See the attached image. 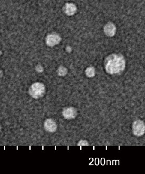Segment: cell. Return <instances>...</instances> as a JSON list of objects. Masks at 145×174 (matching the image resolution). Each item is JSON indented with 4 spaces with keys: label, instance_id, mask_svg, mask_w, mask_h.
Here are the masks:
<instances>
[{
    "label": "cell",
    "instance_id": "obj_9",
    "mask_svg": "<svg viewBox=\"0 0 145 174\" xmlns=\"http://www.w3.org/2000/svg\"><path fill=\"white\" fill-rule=\"evenodd\" d=\"M85 72L86 74V76H88V77H92L93 76H94V69L92 68H88L86 70Z\"/></svg>",
    "mask_w": 145,
    "mask_h": 174
},
{
    "label": "cell",
    "instance_id": "obj_7",
    "mask_svg": "<svg viewBox=\"0 0 145 174\" xmlns=\"http://www.w3.org/2000/svg\"><path fill=\"white\" fill-rule=\"evenodd\" d=\"M115 27L112 23H108L105 27V32L109 36H112L115 34Z\"/></svg>",
    "mask_w": 145,
    "mask_h": 174
},
{
    "label": "cell",
    "instance_id": "obj_6",
    "mask_svg": "<svg viewBox=\"0 0 145 174\" xmlns=\"http://www.w3.org/2000/svg\"><path fill=\"white\" fill-rule=\"evenodd\" d=\"M44 127L46 129V130H47L50 132H54L56 130V124L54 121L51 119H47L45 124H44Z\"/></svg>",
    "mask_w": 145,
    "mask_h": 174
},
{
    "label": "cell",
    "instance_id": "obj_3",
    "mask_svg": "<svg viewBox=\"0 0 145 174\" xmlns=\"http://www.w3.org/2000/svg\"><path fill=\"white\" fill-rule=\"evenodd\" d=\"M132 129L134 135L141 136L145 133V124L141 121H136L133 124Z\"/></svg>",
    "mask_w": 145,
    "mask_h": 174
},
{
    "label": "cell",
    "instance_id": "obj_1",
    "mask_svg": "<svg viewBox=\"0 0 145 174\" xmlns=\"http://www.w3.org/2000/svg\"><path fill=\"white\" fill-rule=\"evenodd\" d=\"M125 61L122 55L112 54L108 56L105 62V69L108 74H119L125 68Z\"/></svg>",
    "mask_w": 145,
    "mask_h": 174
},
{
    "label": "cell",
    "instance_id": "obj_2",
    "mask_svg": "<svg viewBox=\"0 0 145 174\" xmlns=\"http://www.w3.org/2000/svg\"><path fill=\"white\" fill-rule=\"evenodd\" d=\"M45 92L44 85L41 83H36L32 85L29 89V94L35 98H38L42 96Z\"/></svg>",
    "mask_w": 145,
    "mask_h": 174
},
{
    "label": "cell",
    "instance_id": "obj_5",
    "mask_svg": "<svg viewBox=\"0 0 145 174\" xmlns=\"http://www.w3.org/2000/svg\"><path fill=\"white\" fill-rule=\"evenodd\" d=\"M63 116L67 119H71L76 117L77 112L74 108H67L63 112Z\"/></svg>",
    "mask_w": 145,
    "mask_h": 174
},
{
    "label": "cell",
    "instance_id": "obj_11",
    "mask_svg": "<svg viewBox=\"0 0 145 174\" xmlns=\"http://www.w3.org/2000/svg\"><path fill=\"white\" fill-rule=\"evenodd\" d=\"M88 144L87 142L85 140H82L79 143L78 146H88Z\"/></svg>",
    "mask_w": 145,
    "mask_h": 174
},
{
    "label": "cell",
    "instance_id": "obj_10",
    "mask_svg": "<svg viewBox=\"0 0 145 174\" xmlns=\"http://www.w3.org/2000/svg\"><path fill=\"white\" fill-rule=\"evenodd\" d=\"M58 72H59V74L60 76H65L67 73V69L65 68H63V67H61L59 69Z\"/></svg>",
    "mask_w": 145,
    "mask_h": 174
},
{
    "label": "cell",
    "instance_id": "obj_4",
    "mask_svg": "<svg viewBox=\"0 0 145 174\" xmlns=\"http://www.w3.org/2000/svg\"><path fill=\"white\" fill-rule=\"evenodd\" d=\"M60 41V38L58 35L52 34L48 35L46 38V43L48 45L50 46H54L56 45Z\"/></svg>",
    "mask_w": 145,
    "mask_h": 174
},
{
    "label": "cell",
    "instance_id": "obj_8",
    "mask_svg": "<svg viewBox=\"0 0 145 174\" xmlns=\"http://www.w3.org/2000/svg\"><path fill=\"white\" fill-rule=\"evenodd\" d=\"M76 7L73 4H67L65 11L68 15H72L76 11Z\"/></svg>",
    "mask_w": 145,
    "mask_h": 174
},
{
    "label": "cell",
    "instance_id": "obj_12",
    "mask_svg": "<svg viewBox=\"0 0 145 174\" xmlns=\"http://www.w3.org/2000/svg\"></svg>",
    "mask_w": 145,
    "mask_h": 174
}]
</instances>
